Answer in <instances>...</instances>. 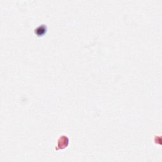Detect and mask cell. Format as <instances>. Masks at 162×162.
<instances>
[{
    "mask_svg": "<svg viewBox=\"0 0 162 162\" xmlns=\"http://www.w3.org/2000/svg\"><path fill=\"white\" fill-rule=\"evenodd\" d=\"M47 31V28L45 25H40L38 26L37 28L34 30V32L36 35L38 36H40L44 35V34Z\"/></svg>",
    "mask_w": 162,
    "mask_h": 162,
    "instance_id": "7a4b0ae2",
    "label": "cell"
},
{
    "mask_svg": "<svg viewBox=\"0 0 162 162\" xmlns=\"http://www.w3.org/2000/svg\"><path fill=\"white\" fill-rule=\"evenodd\" d=\"M69 144V139L66 136L63 135V136H60L59 139L58 140V144L57 147L58 148L57 150L59 149H63V148L66 147L68 146Z\"/></svg>",
    "mask_w": 162,
    "mask_h": 162,
    "instance_id": "6da1fadb",
    "label": "cell"
}]
</instances>
